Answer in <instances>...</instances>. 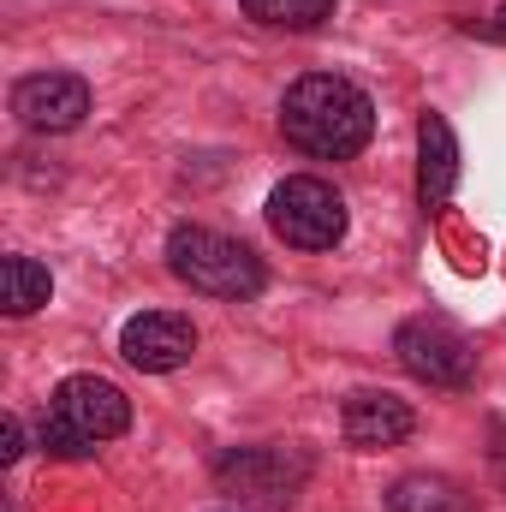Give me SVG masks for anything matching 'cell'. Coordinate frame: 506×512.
Instances as JSON below:
<instances>
[{"mask_svg": "<svg viewBox=\"0 0 506 512\" xmlns=\"http://www.w3.org/2000/svg\"><path fill=\"white\" fill-rule=\"evenodd\" d=\"M453 185H459V137L441 114H423L417 120V203H423V215H441Z\"/></svg>", "mask_w": 506, "mask_h": 512, "instance_id": "30bf717a", "label": "cell"}, {"mask_svg": "<svg viewBox=\"0 0 506 512\" xmlns=\"http://www.w3.org/2000/svg\"><path fill=\"white\" fill-rule=\"evenodd\" d=\"M304 483H310L304 447H233L215 459V489L251 512H286Z\"/></svg>", "mask_w": 506, "mask_h": 512, "instance_id": "277c9868", "label": "cell"}, {"mask_svg": "<svg viewBox=\"0 0 506 512\" xmlns=\"http://www.w3.org/2000/svg\"><path fill=\"white\" fill-rule=\"evenodd\" d=\"M18 453H24V423H18V417H12V411H6V417H0V459H6V465H12V459H18Z\"/></svg>", "mask_w": 506, "mask_h": 512, "instance_id": "5bb4252c", "label": "cell"}, {"mask_svg": "<svg viewBox=\"0 0 506 512\" xmlns=\"http://www.w3.org/2000/svg\"><path fill=\"white\" fill-rule=\"evenodd\" d=\"M393 352H399V364H405L417 382H429V387H453V393H459V387L477 382V352H471V340H465L453 322L411 316V322H399Z\"/></svg>", "mask_w": 506, "mask_h": 512, "instance_id": "8992f818", "label": "cell"}, {"mask_svg": "<svg viewBox=\"0 0 506 512\" xmlns=\"http://www.w3.org/2000/svg\"><path fill=\"white\" fill-rule=\"evenodd\" d=\"M489 36H501V42H506V6L495 12V24H489Z\"/></svg>", "mask_w": 506, "mask_h": 512, "instance_id": "9a60e30c", "label": "cell"}, {"mask_svg": "<svg viewBox=\"0 0 506 512\" xmlns=\"http://www.w3.org/2000/svg\"><path fill=\"white\" fill-rule=\"evenodd\" d=\"M120 352H126L131 370L167 376V370L191 364L197 328H191V316H179V310H143V316H131L126 328H120Z\"/></svg>", "mask_w": 506, "mask_h": 512, "instance_id": "52a82bcc", "label": "cell"}, {"mask_svg": "<svg viewBox=\"0 0 506 512\" xmlns=\"http://www.w3.org/2000/svg\"><path fill=\"white\" fill-rule=\"evenodd\" d=\"M131 429V399L102 376H66L54 387V405L42 417V447L54 459H84L102 441Z\"/></svg>", "mask_w": 506, "mask_h": 512, "instance_id": "7a4b0ae2", "label": "cell"}, {"mask_svg": "<svg viewBox=\"0 0 506 512\" xmlns=\"http://www.w3.org/2000/svg\"><path fill=\"white\" fill-rule=\"evenodd\" d=\"M411 429H417V411H411L405 399H393V393H352V399L340 405V435H346V447H358V453L399 447Z\"/></svg>", "mask_w": 506, "mask_h": 512, "instance_id": "9c48e42d", "label": "cell"}, {"mask_svg": "<svg viewBox=\"0 0 506 512\" xmlns=\"http://www.w3.org/2000/svg\"><path fill=\"white\" fill-rule=\"evenodd\" d=\"M268 227L292 251H334L346 239V197L316 173H292L268 191Z\"/></svg>", "mask_w": 506, "mask_h": 512, "instance_id": "5b68a950", "label": "cell"}, {"mask_svg": "<svg viewBox=\"0 0 506 512\" xmlns=\"http://www.w3.org/2000/svg\"><path fill=\"white\" fill-rule=\"evenodd\" d=\"M387 512H477V501L465 495V483L441 471H411L387 489Z\"/></svg>", "mask_w": 506, "mask_h": 512, "instance_id": "8fae6325", "label": "cell"}, {"mask_svg": "<svg viewBox=\"0 0 506 512\" xmlns=\"http://www.w3.org/2000/svg\"><path fill=\"white\" fill-rule=\"evenodd\" d=\"M48 292H54V274H48L36 256H6V262H0V310H6V316L42 310Z\"/></svg>", "mask_w": 506, "mask_h": 512, "instance_id": "7c38bea8", "label": "cell"}, {"mask_svg": "<svg viewBox=\"0 0 506 512\" xmlns=\"http://www.w3.org/2000/svg\"><path fill=\"white\" fill-rule=\"evenodd\" d=\"M495 477H501V489H506V459H501V465H495Z\"/></svg>", "mask_w": 506, "mask_h": 512, "instance_id": "2e32d148", "label": "cell"}, {"mask_svg": "<svg viewBox=\"0 0 506 512\" xmlns=\"http://www.w3.org/2000/svg\"><path fill=\"white\" fill-rule=\"evenodd\" d=\"M280 131L292 149H304L316 161H346L376 137V102H370V90H358L340 72H310L286 90Z\"/></svg>", "mask_w": 506, "mask_h": 512, "instance_id": "6da1fadb", "label": "cell"}, {"mask_svg": "<svg viewBox=\"0 0 506 512\" xmlns=\"http://www.w3.org/2000/svg\"><path fill=\"white\" fill-rule=\"evenodd\" d=\"M239 6L268 30H316L334 18V0H239Z\"/></svg>", "mask_w": 506, "mask_h": 512, "instance_id": "4fadbf2b", "label": "cell"}, {"mask_svg": "<svg viewBox=\"0 0 506 512\" xmlns=\"http://www.w3.org/2000/svg\"><path fill=\"white\" fill-rule=\"evenodd\" d=\"M167 268L191 292H203V298H239L245 304V298L262 292V262H256V251L239 245V239H227V233H215V227H173Z\"/></svg>", "mask_w": 506, "mask_h": 512, "instance_id": "3957f363", "label": "cell"}, {"mask_svg": "<svg viewBox=\"0 0 506 512\" xmlns=\"http://www.w3.org/2000/svg\"><path fill=\"white\" fill-rule=\"evenodd\" d=\"M12 114L30 131H72L90 114V84L72 72H30L12 84Z\"/></svg>", "mask_w": 506, "mask_h": 512, "instance_id": "ba28073f", "label": "cell"}]
</instances>
